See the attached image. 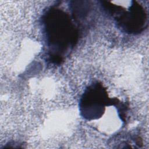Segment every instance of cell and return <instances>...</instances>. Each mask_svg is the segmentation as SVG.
Returning a JSON list of instances; mask_svg holds the SVG:
<instances>
[{
    "mask_svg": "<svg viewBox=\"0 0 149 149\" xmlns=\"http://www.w3.org/2000/svg\"><path fill=\"white\" fill-rule=\"evenodd\" d=\"M113 104L108 97L106 89L98 83L90 86L84 91L80 104L82 116L88 120L98 119L104 113L105 106Z\"/></svg>",
    "mask_w": 149,
    "mask_h": 149,
    "instance_id": "cell-2",
    "label": "cell"
},
{
    "mask_svg": "<svg viewBox=\"0 0 149 149\" xmlns=\"http://www.w3.org/2000/svg\"><path fill=\"white\" fill-rule=\"evenodd\" d=\"M119 8L116 13H120L116 17L119 26L125 31L135 34L141 32L147 23V13L144 8L136 1L132 3L128 10Z\"/></svg>",
    "mask_w": 149,
    "mask_h": 149,
    "instance_id": "cell-3",
    "label": "cell"
},
{
    "mask_svg": "<svg viewBox=\"0 0 149 149\" xmlns=\"http://www.w3.org/2000/svg\"><path fill=\"white\" fill-rule=\"evenodd\" d=\"M44 24L48 45L52 48V59L56 52V63L61 62L62 53L73 47L77 39V32L68 14L58 8H51L46 13Z\"/></svg>",
    "mask_w": 149,
    "mask_h": 149,
    "instance_id": "cell-1",
    "label": "cell"
}]
</instances>
